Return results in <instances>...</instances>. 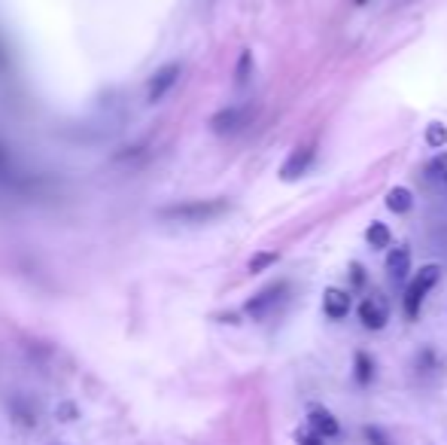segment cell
Here are the masks:
<instances>
[{
    "mask_svg": "<svg viewBox=\"0 0 447 445\" xmlns=\"http://www.w3.org/2000/svg\"><path fill=\"white\" fill-rule=\"evenodd\" d=\"M228 211L231 204L226 198H195V202H180V204H171V208H161L158 217L171 222H213L226 217Z\"/></svg>",
    "mask_w": 447,
    "mask_h": 445,
    "instance_id": "1",
    "label": "cell"
},
{
    "mask_svg": "<svg viewBox=\"0 0 447 445\" xmlns=\"http://www.w3.org/2000/svg\"><path fill=\"white\" fill-rule=\"evenodd\" d=\"M438 278H441V268H438L435 263H429V265L420 268V274L411 281V287L405 290V314H408L411 320L420 314L423 299L429 296V290H432L435 283H438Z\"/></svg>",
    "mask_w": 447,
    "mask_h": 445,
    "instance_id": "2",
    "label": "cell"
},
{
    "mask_svg": "<svg viewBox=\"0 0 447 445\" xmlns=\"http://www.w3.org/2000/svg\"><path fill=\"white\" fill-rule=\"evenodd\" d=\"M283 296H286V283H271V287H265V290H259L256 296H250V302L244 305V311L250 314L253 320H262V317H268L277 305L283 302Z\"/></svg>",
    "mask_w": 447,
    "mask_h": 445,
    "instance_id": "3",
    "label": "cell"
},
{
    "mask_svg": "<svg viewBox=\"0 0 447 445\" xmlns=\"http://www.w3.org/2000/svg\"><path fill=\"white\" fill-rule=\"evenodd\" d=\"M250 119H253V110L246 104H241V107H226V110H219L217 116L210 119V128L217 134H235V132H241L244 125H250Z\"/></svg>",
    "mask_w": 447,
    "mask_h": 445,
    "instance_id": "4",
    "label": "cell"
},
{
    "mask_svg": "<svg viewBox=\"0 0 447 445\" xmlns=\"http://www.w3.org/2000/svg\"><path fill=\"white\" fill-rule=\"evenodd\" d=\"M359 320H362V326L365 329H383L387 326V320H390V305H387V299L383 296H365L362 299V305H359Z\"/></svg>",
    "mask_w": 447,
    "mask_h": 445,
    "instance_id": "5",
    "label": "cell"
},
{
    "mask_svg": "<svg viewBox=\"0 0 447 445\" xmlns=\"http://www.w3.org/2000/svg\"><path fill=\"white\" fill-rule=\"evenodd\" d=\"M180 71H183L180 64H165L161 71L152 73V80L146 82V101H149V104H158L161 98H165L167 91L176 86V80H180Z\"/></svg>",
    "mask_w": 447,
    "mask_h": 445,
    "instance_id": "6",
    "label": "cell"
},
{
    "mask_svg": "<svg viewBox=\"0 0 447 445\" xmlns=\"http://www.w3.org/2000/svg\"><path fill=\"white\" fill-rule=\"evenodd\" d=\"M313 156H317V147H302V150H295L292 156L283 162V168H280V180H298L302 174H307V168H311V162H313Z\"/></svg>",
    "mask_w": 447,
    "mask_h": 445,
    "instance_id": "7",
    "label": "cell"
},
{
    "mask_svg": "<svg viewBox=\"0 0 447 445\" xmlns=\"http://www.w3.org/2000/svg\"><path fill=\"white\" fill-rule=\"evenodd\" d=\"M307 418H311V430L317 433V436H322V439H335V436L341 433V424H338V418L329 409H322V405H313Z\"/></svg>",
    "mask_w": 447,
    "mask_h": 445,
    "instance_id": "8",
    "label": "cell"
},
{
    "mask_svg": "<svg viewBox=\"0 0 447 445\" xmlns=\"http://www.w3.org/2000/svg\"><path fill=\"white\" fill-rule=\"evenodd\" d=\"M322 311L332 320L347 317V311H350V293H344V290H338V287H329L326 293H322Z\"/></svg>",
    "mask_w": 447,
    "mask_h": 445,
    "instance_id": "9",
    "label": "cell"
},
{
    "mask_svg": "<svg viewBox=\"0 0 447 445\" xmlns=\"http://www.w3.org/2000/svg\"><path fill=\"white\" fill-rule=\"evenodd\" d=\"M408 268H411V250L408 247H396V250H390V256H387V272H390V278L392 281H405L408 278Z\"/></svg>",
    "mask_w": 447,
    "mask_h": 445,
    "instance_id": "10",
    "label": "cell"
},
{
    "mask_svg": "<svg viewBox=\"0 0 447 445\" xmlns=\"http://www.w3.org/2000/svg\"><path fill=\"white\" fill-rule=\"evenodd\" d=\"M387 208L392 213H408L414 208V195H411V189H405V186H396V189H390L387 193Z\"/></svg>",
    "mask_w": 447,
    "mask_h": 445,
    "instance_id": "11",
    "label": "cell"
},
{
    "mask_svg": "<svg viewBox=\"0 0 447 445\" xmlns=\"http://www.w3.org/2000/svg\"><path fill=\"white\" fill-rule=\"evenodd\" d=\"M365 238H368V244H372L374 250H383V247H390V241H392V235H390L387 222H377V220L372 222V226H368Z\"/></svg>",
    "mask_w": 447,
    "mask_h": 445,
    "instance_id": "12",
    "label": "cell"
},
{
    "mask_svg": "<svg viewBox=\"0 0 447 445\" xmlns=\"http://www.w3.org/2000/svg\"><path fill=\"white\" fill-rule=\"evenodd\" d=\"M372 378H374V363H372V357L365 354V351H359L356 354V381L362 387L365 385H372Z\"/></svg>",
    "mask_w": 447,
    "mask_h": 445,
    "instance_id": "13",
    "label": "cell"
},
{
    "mask_svg": "<svg viewBox=\"0 0 447 445\" xmlns=\"http://www.w3.org/2000/svg\"><path fill=\"white\" fill-rule=\"evenodd\" d=\"M426 143H429V147H444V143H447V128L438 125V122H432V125L426 128Z\"/></svg>",
    "mask_w": 447,
    "mask_h": 445,
    "instance_id": "14",
    "label": "cell"
},
{
    "mask_svg": "<svg viewBox=\"0 0 447 445\" xmlns=\"http://www.w3.org/2000/svg\"><path fill=\"white\" fill-rule=\"evenodd\" d=\"M274 263H277V253H256V256L250 259V272L259 274V272H265V268L274 265Z\"/></svg>",
    "mask_w": 447,
    "mask_h": 445,
    "instance_id": "15",
    "label": "cell"
},
{
    "mask_svg": "<svg viewBox=\"0 0 447 445\" xmlns=\"http://www.w3.org/2000/svg\"><path fill=\"white\" fill-rule=\"evenodd\" d=\"M250 73H253V55L250 52H241V61H237V71H235V76H237V82H244L250 80Z\"/></svg>",
    "mask_w": 447,
    "mask_h": 445,
    "instance_id": "16",
    "label": "cell"
},
{
    "mask_svg": "<svg viewBox=\"0 0 447 445\" xmlns=\"http://www.w3.org/2000/svg\"><path fill=\"white\" fill-rule=\"evenodd\" d=\"M295 442H298V445H322V436L307 433V430H298V433H295Z\"/></svg>",
    "mask_w": 447,
    "mask_h": 445,
    "instance_id": "17",
    "label": "cell"
},
{
    "mask_svg": "<svg viewBox=\"0 0 447 445\" xmlns=\"http://www.w3.org/2000/svg\"><path fill=\"white\" fill-rule=\"evenodd\" d=\"M365 439H372L374 445H390V439L383 436V430H377V427H365Z\"/></svg>",
    "mask_w": 447,
    "mask_h": 445,
    "instance_id": "18",
    "label": "cell"
},
{
    "mask_svg": "<svg viewBox=\"0 0 447 445\" xmlns=\"http://www.w3.org/2000/svg\"><path fill=\"white\" fill-rule=\"evenodd\" d=\"M356 3H365V0H356Z\"/></svg>",
    "mask_w": 447,
    "mask_h": 445,
    "instance_id": "19",
    "label": "cell"
}]
</instances>
